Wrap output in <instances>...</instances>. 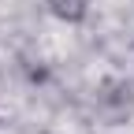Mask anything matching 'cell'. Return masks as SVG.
<instances>
[{
    "label": "cell",
    "instance_id": "cell-1",
    "mask_svg": "<svg viewBox=\"0 0 134 134\" xmlns=\"http://www.w3.org/2000/svg\"><path fill=\"white\" fill-rule=\"evenodd\" d=\"M48 11L60 23H82L90 11V0H48Z\"/></svg>",
    "mask_w": 134,
    "mask_h": 134
}]
</instances>
